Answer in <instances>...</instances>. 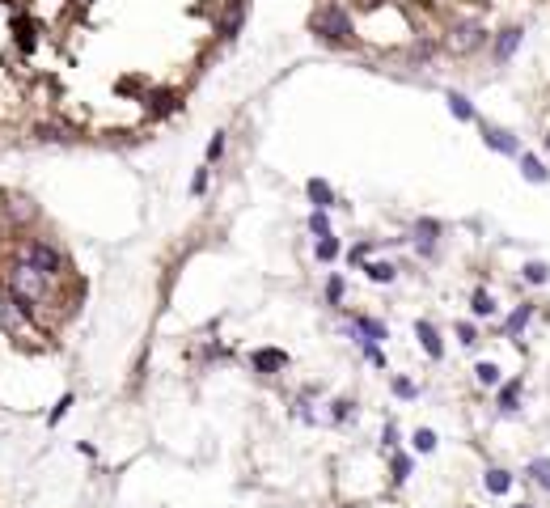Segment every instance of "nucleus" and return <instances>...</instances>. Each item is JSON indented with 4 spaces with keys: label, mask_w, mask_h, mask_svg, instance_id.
<instances>
[{
    "label": "nucleus",
    "mask_w": 550,
    "mask_h": 508,
    "mask_svg": "<svg viewBox=\"0 0 550 508\" xmlns=\"http://www.w3.org/2000/svg\"><path fill=\"white\" fill-rule=\"evenodd\" d=\"M203 191H208V165H199L191 178V195H203Z\"/></svg>",
    "instance_id": "c756f323"
},
{
    "label": "nucleus",
    "mask_w": 550,
    "mask_h": 508,
    "mask_svg": "<svg viewBox=\"0 0 550 508\" xmlns=\"http://www.w3.org/2000/svg\"><path fill=\"white\" fill-rule=\"evenodd\" d=\"M309 199H314V212H326L330 203H334V191H330V182L326 178H309Z\"/></svg>",
    "instance_id": "f8f14e48"
},
{
    "label": "nucleus",
    "mask_w": 550,
    "mask_h": 508,
    "mask_svg": "<svg viewBox=\"0 0 550 508\" xmlns=\"http://www.w3.org/2000/svg\"><path fill=\"white\" fill-rule=\"evenodd\" d=\"M318 258L322 263H334L339 258V237H318Z\"/></svg>",
    "instance_id": "a878e982"
},
{
    "label": "nucleus",
    "mask_w": 550,
    "mask_h": 508,
    "mask_svg": "<svg viewBox=\"0 0 550 508\" xmlns=\"http://www.w3.org/2000/svg\"><path fill=\"white\" fill-rule=\"evenodd\" d=\"M521 276H525L529 284H546V280H550V267L533 258V263H525V267H521Z\"/></svg>",
    "instance_id": "4be33fe9"
},
{
    "label": "nucleus",
    "mask_w": 550,
    "mask_h": 508,
    "mask_svg": "<svg viewBox=\"0 0 550 508\" xmlns=\"http://www.w3.org/2000/svg\"><path fill=\"white\" fill-rule=\"evenodd\" d=\"M68 406H73V394H64V398H59V402L51 406V415H47V424H51V428H55V424H59V420L68 415Z\"/></svg>",
    "instance_id": "c85d7f7f"
},
{
    "label": "nucleus",
    "mask_w": 550,
    "mask_h": 508,
    "mask_svg": "<svg viewBox=\"0 0 550 508\" xmlns=\"http://www.w3.org/2000/svg\"><path fill=\"white\" fill-rule=\"evenodd\" d=\"M68 135H73L68 123H55V119H39V123H34V140H43V144H59V140H68Z\"/></svg>",
    "instance_id": "1a4fd4ad"
},
{
    "label": "nucleus",
    "mask_w": 550,
    "mask_h": 508,
    "mask_svg": "<svg viewBox=\"0 0 550 508\" xmlns=\"http://www.w3.org/2000/svg\"><path fill=\"white\" fill-rule=\"evenodd\" d=\"M474 377H478V386H500V364H491V360L474 364Z\"/></svg>",
    "instance_id": "aec40b11"
},
{
    "label": "nucleus",
    "mask_w": 550,
    "mask_h": 508,
    "mask_svg": "<svg viewBox=\"0 0 550 508\" xmlns=\"http://www.w3.org/2000/svg\"><path fill=\"white\" fill-rule=\"evenodd\" d=\"M517 161H521V174H525V178H529V182H538V187H542V182H546V178H550V174H546V165H542V161H538V157H533V153H521V157H517Z\"/></svg>",
    "instance_id": "4468645a"
},
{
    "label": "nucleus",
    "mask_w": 550,
    "mask_h": 508,
    "mask_svg": "<svg viewBox=\"0 0 550 508\" xmlns=\"http://www.w3.org/2000/svg\"><path fill=\"white\" fill-rule=\"evenodd\" d=\"M309 229H314L318 237H330V220H326V212H314V216H309Z\"/></svg>",
    "instance_id": "2f4dec72"
},
{
    "label": "nucleus",
    "mask_w": 550,
    "mask_h": 508,
    "mask_svg": "<svg viewBox=\"0 0 550 508\" xmlns=\"http://www.w3.org/2000/svg\"><path fill=\"white\" fill-rule=\"evenodd\" d=\"M309 26H314V34L318 39H326V43H334V47H348L352 43V13L343 9V5H322L314 17H309Z\"/></svg>",
    "instance_id": "f03ea898"
},
{
    "label": "nucleus",
    "mask_w": 550,
    "mask_h": 508,
    "mask_svg": "<svg viewBox=\"0 0 550 508\" xmlns=\"http://www.w3.org/2000/svg\"><path fill=\"white\" fill-rule=\"evenodd\" d=\"M470 314H474V318H491V314H495V297H491L487 288H478L474 301H470Z\"/></svg>",
    "instance_id": "2eb2a0df"
},
{
    "label": "nucleus",
    "mask_w": 550,
    "mask_h": 508,
    "mask_svg": "<svg viewBox=\"0 0 550 508\" xmlns=\"http://www.w3.org/2000/svg\"><path fill=\"white\" fill-rule=\"evenodd\" d=\"M13 43L21 55H34L43 43V21L39 17H30V13H13Z\"/></svg>",
    "instance_id": "20e7f679"
},
{
    "label": "nucleus",
    "mask_w": 550,
    "mask_h": 508,
    "mask_svg": "<svg viewBox=\"0 0 550 508\" xmlns=\"http://www.w3.org/2000/svg\"><path fill=\"white\" fill-rule=\"evenodd\" d=\"M17 258H26L34 271H43L47 280H64L68 271H73L68 254H64L55 242H47V237H26V242L17 246Z\"/></svg>",
    "instance_id": "f257e3e1"
},
{
    "label": "nucleus",
    "mask_w": 550,
    "mask_h": 508,
    "mask_svg": "<svg viewBox=\"0 0 550 508\" xmlns=\"http://www.w3.org/2000/svg\"><path fill=\"white\" fill-rule=\"evenodd\" d=\"M457 339H462L466 348H474V344H478V339H474V326H470V322H462V326H457Z\"/></svg>",
    "instance_id": "72a5a7b5"
},
{
    "label": "nucleus",
    "mask_w": 550,
    "mask_h": 508,
    "mask_svg": "<svg viewBox=\"0 0 550 508\" xmlns=\"http://www.w3.org/2000/svg\"><path fill=\"white\" fill-rule=\"evenodd\" d=\"M220 157H225V131H216L208 140V161H220Z\"/></svg>",
    "instance_id": "7c9ffc66"
},
{
    "label": "nucleus",
    "mask_w": 550,
    "mask_h": 508,
    "mask_svg": "<svg viewBox=\"0 0 550 508\" xmlns=\"http://www.w3.org/2000/svg\"><path fill=\"white\" fill-rule=\"evenodd\" d=\"M415 335H419V344H424V352H428L432 360H440V356H444V344H440V330H436V326H432L428 318H419V322H415Z\"/></svg>",
    "instance_id": "9d476101"
},
{
    "label": "nucleus",
    "mask_w": 550,
    "mask_h": 508,
    "mask_svg": "<svg viewBox=\"0 0 550 508\" xmlns=\"http://www.w3.org/2000/svg\"><path fill=\"white\" fill-rule=\"evenodd\" d=\"M512 508H533V504H512Z\"/></svg>",
    "instance_id": "4c0bfd02"
},
{
    "label": "nucleus",
    "mask_w": 550,
    "mask_h": 508,
    "mask_svg": "<svg viewBox=\"0 0 550 508\" xmlns=\"http://www.w3.org/2000/svg\"><path fill=\"white\" fill-rule=\"evenodd\" d=\"M415 233L424 237V250H432V242H436V233H440V225H436V220H419V225H415Z\"/></svg>",
    "instance_id": "bb28decb"
},
{
    "label": "nucleus",
    "mask_w": 550,
    "mask_h": 508,
    "mask_svg": "<svg viewBox=\"0 0 550 508\" xmlns=\"http://www.w3.org/2000/svg\"><path fill=\"white\" fill-rule=\"evenodd\" d=\"M517 398H521V382H508L500 390V411H517Z\"/></svg>",
    "instance_id": "5701e85b"
},
{
    "label": "nucleus",
    "mask_w": 550,
    "mask_h": 508,
    "mask_svg": "<svg viewBox=\"0 0 550 508\" xmlns=\"http://www.w3.org/2000/svg\"><path fill=\"white\" fill-rule=\"evenodd\" d=\"M364 276H368L372 284H390L398 271H394V263H368V267H364Z\"/></svg>",
    "instance_id": "f3484780"
},
{
    "label": "nucleus",
    "mask_w": 550,
    "mask_h": 508,
    "mask_svg": "<svg viewBox=\"0 0 550 508\" xmlns=\"http://www.w3.org/2000/svg\"><path fill=\"white\" fill-rule=\"evenodd\" d=\"M390 390H394V398H402V402H410V398L419 394V390H415V382H410V377H394V382H390Z\"/></svg>",
    "instance_id": "b1692460"
},
{
    "label": "nucleus",
    "mask_w": 550,
    "mask_h": 508,
    "mask_svg": "<svg viewBox=\"0 0 550 508\" xmlns=\"http://www.w3.org/2000/svg\"><path fill=\"white\" fill-rule=\"evenodd\" d=\"M529 474H533V483L550 491V458H533L529 462Z\"/></svg>",
    "instance_id": "412c9836"
},
{
    "label": "nucleus",
    "mask_w": 550,
    "mask_h": 508,
    "mask_svg": "<svg viewBox=\"0 0 550 508\" xmlns=\"http://www.w3.org/2000/svg\"><path fill=\"white\" fill-rule=\"evenodd\" d=\"M410 445H415L419 453H432V449H436V432H432V428H419L415 436H410Z\"/></svg>",
    "instance_id": "393cba45"
},
{
    "label": "nucleus",
    "mask_w": 550,
    "mask_h": 508,
    "mask_svg": "<svg viewBox=\"0 0 550 508\" xmlns=\"http://www.w3.org/2000/svg\"><path fill=\"white\" fill-rule=\"evenodd\" d=\"M483 43H487V30L478 26V21H453L449 39H444V47H449L453 55H470V51H478Z\"/></svg>",
    "instance_id": "7ed1b4c3"
},
{
    "label": "nucleus",
    "mask_w": 550,
    "mask_h": 508,
    "mask_svg": "<svg viewBox=\"0 0 550 508\" xmlns=\"http://www.w3.org/2000/svg\"><path fill=\"white\" fill-rule=\"evenodd\" d=\"M242 21H246V0H229L225 5V13H220V26H216V34L229 43V39H237L242 34Z\"/></svg>",
    "instance_id": "423d86ee"
},
{
    "label": "nucleus",
    "mask_w": 550,
    "mask_h": 508,
    "mask_svg": "<svg viewBox=\"0 0 550 508\" xmlns=\"http://www.w3.org/2000/svg\"><path fill=\"white\" fill-rule=\"evenodd\" d=\"M517 47H521V26H508V30H500V39H495V47H491V59H495V64H508Z\"/></svg>",
    "instance_id": "6e6552de"
},
{
    "label": "nucleus",
    "mask_w": 550,
    "mask_h": 508,
    "mask_svg": "<svg viewBox=\"0 0 550 508\" xmlns=\"http://www.w3.org/2000/svg\"><path fill=\"white\" fill-rule=\"evenodd\" d=\"M449 111H453V119H462V123L474 119V106H470V97H466V93H449Z\"/></svg>",
    "instance_id": "a211bd4d"
},
{
    "label": "nucleus",
    "mask_w": 550,
    "mask_h": 508,
    "mask_svg": "<svg viewBox=\"0 0 550 508\" xmlns=\"http://www.w3.org/2000/svg\"><path fill=\"white\" fill-rule=\"evenodd\" d=\"M406 474H410V458H406V453H394V479L402 483Z\"/></svg>",
    "instance_id": "473e14b6"
},
{
    "label": "nucleus",
    "mask_w": 550,
    "mask_h": 508,
    "mask_svg": "<svg viewBox=\"0 0 550 508\" xmlns=\"http://www.w3.org/2000/svg\"><path fill=\"white\" fill-rule=\"evenodd\" d=\"M529 318H533V305H517V310H512V318L504 322V335H508V339H517V335L529 326Z\"/></svg>",
    "instance_id": "ddd939ff"
},
{
    "label": "nucleus",
    "mask_w": 550,
    "mask_h": 508,
    "mask_svg": "<svg viewBox=\"0 0 550 508\" xmlns=\"http://www.w3.org/2000/svg\"><path fill=\"white\" fill-rule=\"evenodd\" d=\"M483 483H487V491H491V496H504V491L512 487V474L495 466V470H487V474H483Z\"/></svg>",
    "instance_id": "dca6fc26"
},
{
    "label": "nucleus",
    "mask_w": 550,
    "mask_h": 508,
    "mask_svg": "<svg viewBox=\"0 0 550 508\" xmlns=\"http://www.w3.org/2000/svg\"><path fill=\"white\" fill-rule=\"evenodd\" d=\"M356 326L364 330V344H377V339H386V335H390V330H386V322H377V318H360Z\"/></svg>",
    "instance_id": "6ab92c4d"
},
{
    "label": "nucleus",
    "mask_w": 550,
    "mask_h": 508,
    "mask_svg": "<svg viewBox=\"0 0 550 508\" xmlns=\"http://www.w3.org/2000/svg\"><path fill=\"white\" fill-rule=\"evenodd\" d=\"M364 352H368V360H372V364H381V368H386V352L377 348V344H364Z\"/></svg>",
    "instance_id": "f704fd0d"
},
{
    "label": "nucleus",
    "mask_w": 550,
    "mask_h": 508,
    "mask_svg": "<svg viewBox=\"0 0 550 508\" xmlns=\"http://www.w3.org/2000/svg\"><path fill=\"white\" fill-rule=\"evenodd\" d=\"M381 440H386V445H398V428H394V424H386V432H381Z\"/></svg>",
    "instance_id": "e433bc0d"
},
{
    "label": "nucleus",
    "mask_w": 550,
    "mask_h": 508,
    "mask_svg": "<svg viewBox=\"0 0 550 508\" xmlns=\"http://www.w3.org/2000/svg\"><path fill=\"white\" fill-rule=\"evenodd\" d=\"M343 292H348L343 276H330V280H326V301H330V305H339V301H343Z\"/></svg>",
    "instance_id": "cd10ccee"
},
{
    "label": "nucleus",
    "mask_w": 550,
    "mask_h": 508,
    "mask_svg": "<svg viewBox=\"0 0 550 508\" xmlns=\"http://www.w3.org/2000/svg\"><path fill=\"white\" fill-rule=\"evenodd\" d=\"M483 144L495 149V153H504V157H521V144L512 140L504 127H495V123H483Z\"/></svg>",
    "instance_id": "0eeeda50"
},
{
    "label": "nucleus",
    "mask_w": 550,
    "mask_h": 508,
    "mask_svg": "<svg viewBox=\"0 0 550 508\" xmlns=\"http://www.w3.org/2000/svg\"><path fill=\"white\" fill-rule=\"evenodd\" d=\"M546 149H550V135H546Z\"/></svg>",
    "instance_id": "58836bf2"
},
{
    "label": "nucleus",
    "mask_w": 550,
    "mask_h": 508,
    "mask_svg": "<svg viewBox=\"0 0 550 508\" xmlns=\"http://www.w3.org/2000/svg\"><path fill=\"white\" fill-rule=\"evenodd\" d=\"M144 106H149L153 119L174 115V111H182V93H178V89H149V93H144Z\"/></svg>",
    "instance_id": "39448f33"
},
{
    "label": "nucleus",
    "mask_w": 550,
    "mask_h": 508,
    "mask_svg": "<svg viewBox=\"0 0 550 508\" xmlns=\"http://www.w3.org/2000/svg\"><path fill=\"white\" fill-rule=\"evenodd\" d=\"M250 364H254L258 373H280V368L288 364V356H284L280 348H258V352L250 356Z\"/></svg>",
    "instance_id": "9b49d317"
},
{
    "label": "nucleus",
    "mask_w": 550,
    "mask_h": 508,
    "mask_svg": "<svg viewBox=\"0 0 550 508\" xmlns=\"http://www.w3.org/2000/svg\"><path fill=\"white\" fill-rule=\"evenodd\" d=\"M352 263H364L368 258V242H360V246H352V254H348Z\"/></svg>",
    "instance_id": "c9c22d12"
}]
</instances>
